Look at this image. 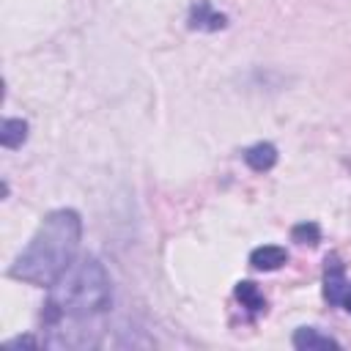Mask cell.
<instances>
[{
    "label": "cell",
    "instance_id": "cell-1",
    "mask_svg": "<svg viewBox=\"0 0 351 351\" xmlns=\"http://www.w3.org/2000/svg\"><path fill=\"white\" fill-rule=\"evenodd\" d=\"M82 239V219L74 208H55L49 211L38 230L33 233L30 244L16 255L8 274L36 288H49L74 261L80 252Z\"/></svg>",
    "mask_w": 351,
    "mask_h": 351
},
{
    "label": "cell",
    "instance_id": "cell-2",
    "mask_svg": "<svg viewBox=\"0 0 351 351\" xmlns=\"http://www.w3.org/2000/svg\"><path fill=\"white\" fill-rule=\"evenodd\" d=\"M112 282L104 263L93 255L77 258L52 285L41 310V324L58 329L69 321H90L110 310Z\"/></svg>",
    "mask_w": 351,
    "mask_h": 351
},
{
    "label": "cell",
    "instance_id": "cell-3",
    "mask_svg": "<svg viewBox=\"0 0 351 351\" xmlns=\"http://www.w3.org/2000/svg\"><path fill=\"white\" fill-rule=\"evenodd\" d=\"M348 291L346 269L337 255H326V269H324V299L329 304H343V296Z\"/></svg>",
    "mask_w": 351,
    "mask_h": 351
},
{
    "label": "cell",
    "instance_id": "cell-4",
    "mask_svg": "<svg viewBox=\"0 0 351 351\" xmlns=\"http://www.w3.org/2000/svg\"><path fill=\"white\" fill-rule=\"evenodd\" d=\"M225 25H228V16L219 14V11H214L208 0H197L192 5V11H189V27L192 30H208V33H214V30H222Z\"/></svg>",
    "mask_w": 351,
    "mask_h": 351
},
{
    "label": "cell",
    "instance_id": "cell-5",
    "mask_svg": "<svg viewBox=\"0 0 351 351\" xmlns=\"http://www.w3.org/2000/svg\"><path fill=\"white\" fill-rule=\"evenodd\" d=\"M293 348H299V351H329V348H335L337 351L340 343L329 335H321L313 326H302V329L293 332Z\"/></svg>",
    "mask_w": 351,
    "mask_h": 351
},
{
    "label": "cell",
    "instance_id": "cell-6",
    "mask_svg": "<svg viewBox=\"0 0 351 351\" xmlns=\"http://www.w3.org/2000/svg\"><path fill=\"white\" fill-rule=\"evenodd\" d=\"M285 261H288V252H285V247H277V244H263L250 252V263L258 271H274V269L285 266Z\"/></svg>",
    "mask_w": 351,
    "mask_h": 351
},
{
    "label": "cell",
    "instance_id": "cell-7",
    "mask_svg": "<svg viewBox=\"0 0 351 351\" xmlns=\"http://www.w3.org/2000/svg\"><path fill=\"white\" fill-rule=\"evenodd\" d=\"M244 162L247 167H252L255 173H266L277 165V148L271 143H255L244 151Z\"/></svg>",
    "mask_w": 351,
    "mask_h": 351
},
{
    "label": "cell",
    "instance_id": "cell-8",
    "mask_svg": "<svg viewBox=\"0 0 351 351\" xmlns=\"http://www.w3.org/2000/svg\"><path fill=\"white\" fill-rule=\"evenodd\" d=\"M236 299L241 302V307H247L250 313H263L266 310V299H263V293L258 291V285L255 282H250V280H241V282H236Z\"/></svg>",
    "mask_w": 351,
    "mask_h": 351
},
{
    "label": "cell",
    "instance_id": "cell-9",
    "mask_svg": "<svg viewBox=\"0 0 351 351\" xmlns=\"http://www.w3.org/2000/svg\"><path fill=\"white\" fill-rule=\"evenodd\" d=\"M27 140V121L22 118H5L0 126V143L5 148H19Z\"/></svg>",
    "mask_w": 351,
    "mask_h": 351
},
{
    "label": "cell",
    "instance_id": "cell-10",
    "mask_svg": "<svg viewBox=\"0 0 351 351\" xmlns=\"http://www.w3.org/2000/svg\"><path fill=\"white\" fill-rule=\"evenodd\" d=\"M291 236H293V241H299V244L315 247V244L321 241V228H318L315 222H299V225H293Z\"/></svg>",
    "mask_w": 351,
    "mask_h": 351
},
{
    "label": "cell",
    "instance_id": "cell-11",
    "mask_svg": "<svg viewBox=\"0 0 351 351\" xmlns=\"http://www.w3.org/2000/svg\"><path fill=\"white\" fill-rule=\"evenodd\" d=\"M14 346H38V343H36V337H16L8 343V348H14Z\"/></svg>",
    "mask_w": 351,
    "mask_h": 351
},
{
    "label": "cell",
    "instance_id": "cell-12",
    "mask_svg": "<svg viewBox=\"0 0 351 351\" xmlns=\"http://www.w3.org/2000/svg\"><path fill=\"white\" fill-rule=\"evenodd\" d=\"M343 307L351 313V282H348V291H346V296H343Z\"/></svg>",
    "mask_w": 351,
    "mask_h": 351
}]
</instances>
